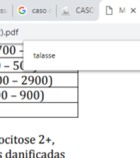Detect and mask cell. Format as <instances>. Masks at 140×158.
I'll use <instances>...</instances> for the list:
<instances>
[{"label":"cell","mask_w":140,"mask_h":158,"mask_svg":"<svg viewBox=\"0 0 140 158\" xmlns=\"http://www.w3.org/2000/svg\"><path fill=\"white\" fill-rule=\"evenodd\" d=\"M64 13H65V14H69V7H65L64 9Z\"/></svg>","instance_id":"1"}]
</instances>
